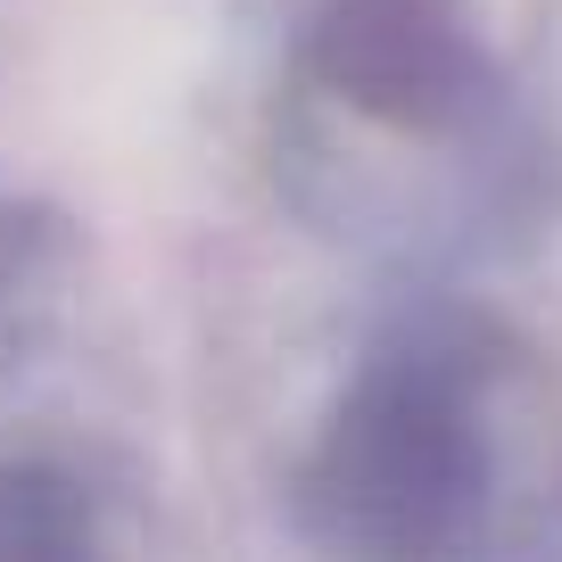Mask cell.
Segmentation results:
<instances>
[{"mask_svg": "<svg viewBox=\"0 0 562 562\" xmlns=\"http://www.w3.org/2000/svg\"><path fill=\"white\" fill-rule=\"evenodd\" d=\"M257 158L397 290L529 248L562 207V0H232Z\"/></svg>", "mask_w": 562, "mask_h": 562, "instance_id": "cell-1", "label": "cell"}, {"mask_svg": "<svg viewBox=\"0 0 562 562\" xmlns=\"http://www.w3.org/2000/svg\"><path fill=\"white\" fill-rule=\"evenodd\" d=\"M397 315L323 397L290 505L331 554H538L562 546V414L546 364L456 290Z\"/></svg>", "mask_w": 562, "mask_h": 562, "instance_id": "cell-2", "label": "cell"}, {"mask_svg": "<svg viewBox=\"0 0 562 562\" xmlns=\"http://www.w3.org/2000/svg\"><path fill=\"white\" fill-rule=\"evenodd\" d=\"M58 299H67V248L0 182V389L42 356V339L58 323Z\"/></svg>", "mask_w": 562, "mask_h": 562, "instance_id": "cell-3", "label": "cell"}, {"mask_svg": "<svg viewBox=\"0 0 562 562\" xmlns=\"http://www.w3.org/2000/svg\"><path fill=\"white\" fill-rule=\"evenodd\" d=\"M75 546H100L91 488L42 456H0V554H75Z\"/></svg>", "mask_w": 562, "mask_h": 562, "instance_id": "cell-4", "label": "cell"}]
</instances>
